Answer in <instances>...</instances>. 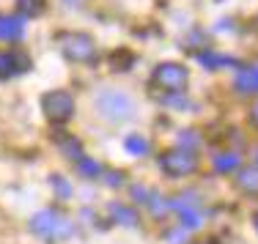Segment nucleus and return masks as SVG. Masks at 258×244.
<instances>
[{"instance_id": "nucleus-29", "label": "nucleus", "mask_w": 258, "mask_h": 244, "mask_svg": "<svg viewBox=\"0 0 258 244\" xmlns=\"http://www.w3.org/2000/svg\"><path fill=\"white\" fill-rule=\"evenodd\" d=\"M201 244H204V241H201Z\"/></svg>"}, {"instance_id": "nucleus-19", "label": "nucleus", "mask_w": 258, "mask_h": 244, "mask_svg": "<svg viewBox=\"0 0 258 244\" xmlns=\"http://www.w3.org/2000/svg\"><path fill=\"white\" fill-rule=\"evenodd\" d=\"M165 105L173 107V110H192V102H187L184 96H165Z\"/></svg>"}, {"instance_id": "nucleus-9", "label": "nucleus", "mask_w": 258, "mask_h": 244, "mask_svg": "<svg viewBox=\"0 0 258 244\" xmlns=\"http://www.w3.org/2000/svg\"><path fill=\"white\" fill-rule=\"evenodd\" d=\"M236 91L242 94H258V66H244L236 71Z\"/></svg>"}, {"instance_id": "nucleus-24", "label": "nucleus", "mask_w": 258, "mask_h": 244, "mask_svg": "<svg viewBox=\"0 0 258 244\" xmlns=\"http://www.w3.org/2000/svg\"><path fill=\"white\" fill-rule=\"evenodd\" d=\"M104 184H110V187H118V184H121V176H118V173H110V176H104Z\"/></svg>"}, {"instance_id": "nucleus-28", "label": "nucleus", "mask_w": 258, "mask_h": 244, "mask_svg": "<svg viewBox=\"0 0 258 244\" xmlns=\"http://www.w3.org/2000/svg\"><path fill=\"white\" fill-rule=\"evenodd\" d=\"M255 162H258V154H255Z\"/></svg>"}, {"instance_id": "nucleus-5", "label": "nucleus", "mask_w": 258, "mask_h": 244, "mask_svg": "<svg viewBox=\"0 0 258 244\" xmlns=\"http://www.w3.org/2000/svg\"><path fill=\"white\" fill-rule=\"evenodd\" d=\"M159 168L168 176H189L198 168V159H195V154L189 148H176L159 156Z\"/></svg>"}, {"instance_id": "nucleus-10", "label": "nucleus", "mask_w": 258, "mask_h": 244, "mask_svg": "<svg viewBox=\"0 0 258 244\" xmlns=\"http://www.w3.org/2000/svg\"><path fill=\"white\" fill-rule=\"evenodd\" d=\"M110 214L115 217L118 225H129V228L138 225V214H135L132 209H126V206H121V203H110Z\"/></svg>"}, {"instance_id": "nucleus-7", "label": "nucleus", "mask_w": 258, "mask_h": 244, "mask_svg": "<svg viewBox=\"0 0 258 244\" xmlns=\"http://www.w3.org/2000/svg\"><path fill=\"white\" fill-rule=\"evenodd\" d=\"M28 69V58L25 55H17V52H0V80L17 74V71H25Z\"/></svg>"}, {"instance_id": "nucleus-6", "label": "nucleus", "mask_w": 258, "mask_h": 244, "mask_svg": "<svg viewBox=\"0 0 258 244\" xmlns=\"http://www.w3.org/2000/svg\"><path fill=\"white\" fill-rule=\"evenodd\" d=\"M151 80H154V85H159V88H165V91H184L189 74L181 63H159L154 69V74H151Z\"/></svg>"}, {"instance_id": "nucleus-26", "label": "nucleus", "mask_w": 258, "mask_h": 244, "mask_svg": "<svg viewBox=\"0 0 258 244\" xmlns=\"http://www.w3.org/2000/svg\"><path fill=\"white\" fill-rule=\"evenodd\" d=\"M66 3H72V6H75V3H80V0H66Z\"/></svg>"}, {"instance_id": "nucleus-14", "label": "nucleus", "mask_w": 258, "mask_h": 244, "mask_svg": "<svg viewBox=\"0 0 258 244\" xmlns=\"http://www.w3.org/2000/svg\"><path fill=\"white\" fill-rule=\"evenodd\" d=\"M124 145H126V151H129V154H135V156L149 154V140H146V137H140V135H129V137L124 140Z\"/></svg>"}, {"instance_id": "nucleus-20", "label": "nucleus", "mask_w": 258, "mask_h": 244, "mask_svg": "<svg viewBox=\"0 0 258 244\" xmlns=\"http://www.w3.org/2000/svg\"><path fill=\"white\" fill-rule=\"evenodd\" d=\"M52 187H55V192H58V198H63V200L72 195V184H69V181H63L60 176H55V179H52Z\"/></svg>"}, {"instance_id": "nucleus-12", "label": "nucleus", "mask_w": 258, "mask_h": 244, "mask_svg": "<svg viewBox=\"0 0 258 244\" xmlns=\"http://www.w3.org/2000/svg\"><path fill=\"white\" fill-rule=\"evenodd\" d=\"M179 217H181V225L184 228H201L204 225V217L195 206H187V209H179Z\"/></svg>"}, {"instance_id": "nucleus-3", "label": "nucleus", "mask_w": 258, "mask_h": 244, "mask_svg": "<svg viewBox=\"0 0 258 244\" xmlns=\"http://www.w3.org/2000/svg\"><path fill=\"white\" fill-rule=\"evenodd\" d=\"M58 47H60V52H63V58L75 60V63L94 60V55H96L94 39L85 36V33H60L58 36Z\"/></svg>"}, {"instance_id": "nucleus-22", "label": "nucleus", "mask_w": 258, "mask_h": 244, "mask_svg": "<svg viewBox=\"0 0 258 244\" xmlns=\"http://www.w3.org/2000/svg\"><path fill=\"white\" fill-rule=\"evenodd\" d=\"M179 140H181V143H187V145H198V135H192V132H181Z\"/></svg>"}, {"instance_id": "nucleus-16", "label": "nucleus", "mask_w": 258, "mask_h": 244, "mask_svg": "<svg viewBox=\"0 0 258 244\" xmlns=\"http://www.w3.org/2000/svg\"><path fill=\"white\" fill-rule=\"evenodd\" d=\"M236 181H239V187H242V190L258 192V170H242Z\"/></svg>"}, {"instance_id": "nucleus-21", "label": "nucleus", "mask_w": 258, "mask_h": 244, "mask_svg": "<svg viewBox=\"0 0 258 244\" xmlns=\"http://www.w3.org/2000/svg\"><path fill=\"white\" fill-rule=\"evenodd\" d=\"M132 195H135V200H140V203H149L151 200V192L146 190V187H140V184L132 187Z\"/></svg>"}, {"instance_id": "nucleus-2", "label": "nucleus", "mask_w": 258, "mask_h": 244, "mask_svg": "<svg viewBox=\"0 0 258 244\" xmlns=\"http://www.w3.org/2000/svg\"><path fill=\"white\" fill-rule=\"evenodd\" d=\"M96 107H99V115L107 121H126L135 113L132 99L121 91H102L96 96Z\"/></svg>"}, {"instance_id": "nucleus-1", "label": "nucleus", "mask_w": 258, "mask_h": 244, "mask_svg": "<svg viewBox=\"0 0 258 244\" xmlns=\"http://www.w3.org/2000/svg\"><path fill=\"white\" fill-rule=\"evenodd\" d=\"M30 230L47 241H63L72 236V222L63 214H58V211L44 209V211L30 217Z\"/></svg>"}, {"instance_id": "nucleus-4", "label": "nucleus", "mask_w": 258, "mask_h": 244, "mask_svg": "<svg viewBox=\"0 0 258 244\" xmlns=\"http://www.w3.org/2000/svg\"><path fill=\"white\" fill-rule=\"evenodd\" d=\"M41 110H44L47 121L52 124H66L75 113V102L66 91H50V94L41 96Z\"/></svg>"}, {"instance_id": "nucleus-13", "label": "nucleus", "mask_w": 258, "mask_h": 244, "mask_svg": "<svg viewBox=\"0 0 258 244\" xmlns=\"http://www.w3.org/2000/svg\"><path fill=\"white\" fill-rule=\"evenodd\" d=\"M214 168L217 173H231L239 168V154H217L214 156Z\"/></svg>"}, {"instance_id": "nucleus-8", "label": "nucleus", "mask_w": 258, "mask_h": 244, "mask_svg": "<svg viewBox=\"0 0 258 244\" xmlns=\"http://www.w3.org/2000/svg\"><path fill=\"white\" fill-rule=\"evenodd\" d=\"M25 33V20L22 17H9L0 14V39L3 41H14Z\"/></svg>"}, {"instance_id": "nucleus-25", "label": "nucleus", "mask_w": 258, "mask_h": 244, "mask_svg": "<svg viewBox=\"0 0 258 244\" xmlns=\"http://www.w3.org/2000/svg\"><path fill=\"white\" fill-rule=\"evenodd\" d=\"M250 121H253V126H258V102L250 107Z\"/></svg>"}, {"instance_id": "nucleus-17", "label": "nucleus", "mask_w": 258, "mask_h": 244, "mask_svg": "<svg viewBox=\"0 0 258 244\" xmlns=\"http://www.w3.org/2000/svg\"><path fill=\"white\" fill-rule=\"evenodd\" d=\"M44 6V0H17V9H20L22 17H36Z\"/></svg>"}, {"instance_id": "nucleus-11", "label": "nucleus", "mask_w": 258, "mask_h": 244, "mask_svg": "<svg viewBox=\"0 0 258 244\" xmlns=\"http://www.w3.org/2000/svg\"><path fill=\"white\" fill-rule=\"evenodd\" d=\"M198 60L201 66H206V69H220V66H231L233 58L228 55H214V52H198Z\"/></svg>"}, {"instance_id": "nucleus-18", "label": "nucleus", "mask_w": 258, "mask_h": 244, "mask_svg": "<svg viewBox=\"0 0 258 244\" xmlns=\"http://www.w3.org/2000/svg\"><path fill=\"white\" fill-rule=\"evenodd\" d=\"M77 162H80V173H83L85 179H96V176L102 173V168H99L94 159H83V156H80Z\"/></svg>"}, {"instance_id": "nucleus-15", "label": "nucleus", "mask_w": 258, "mask_h": 244, "mask_svg": "<svg viewBox=\"0 0 258 244\" xmlns=\"http://www.w3.org/2000/svg\"><path fill=\"white\" fill-rule=\"evenodd\" d=\"M58 143H60V148L66 151V156H72V159H80V156H83V145H80V140L63 135V137H58Z\"/></svg>"}, {"instance_id": "nucleus-23", "label": "nucleus", "mask_w": 258, "mask_h": 244, "mask_svg": "<svg viewBox=\"0 0 258 244\" xmlns=\"http://www.w3.org/2000/svg\"><path fill=\"white\" fill-rule=\"evenodd\" d=\"M168 241H170V244H184V233H181V230H170V233H168Z\"/></svg>"}, {"instance_id": "nucleus-27", "label": "nucleus", "mask_w": 258, "mask_h": 244, "mask_svg": "<svg viewBox=\"0 0 258 244\" xmlns=\"http://www.w3.org/2000/svg\"><path fill=\"white\" fill-rule=\"evenodd\" d=\"M253 222H255V230H258V214H255V219H253Z\"/></svg>"}]
</instances>
